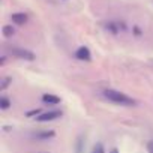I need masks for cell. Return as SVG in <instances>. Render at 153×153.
<instances>
[{
    "mask_svg": "<svg viewBox=\"0 0 153 153\" xmlns=\"http://www.w3.org/2000/svg\"><path fill=\"white\" fill-rule=\"evenodd\" d=\"M104 98L108 99L110 102L113 104H117V105H123V107H132L135 105V99H132L131 96H128L126 93H122L119 90H114V89H107L102 92Z\"/></svg>",
    "mask_w": 153,
    "mask_h": 153,
    "instance_id": "1",
    "label": "cell"
},
{
    "mask_svg": "<svg viewBox=\"0 0 153 153\" xmlns=\"http://www.w3.org/2000/svg\"><path fill=\"white\" fill-rule=\"evenodd\" d=\"M102 27H104V30H107V32L111 33V35H119V33L126 32V24H125V21H120V20H108V21H104V23H102Z\"/></svg>",
    "mask_w": 153,
    "mask_h": 153,
    "instance_id": "2",
    "label": "cell"
},
{
    "mask_svg": "<svg viewBox=\"0 0 153 153\" xmlns=\"http://www.w3.org/2000/svg\"><path fill=\"white\" fill-rule=\"evenodd\" d=\"M9 50V53L14 56V57H18V59H23V60H29V62H32V60H35V53H32L30 50H27V48H21V47H9L8 48Z\"/></svg>",
    "mask_w": 153,
    "mask_h": 153,
    "instance_id": "3",
    "label": "cell"
},
{
    "mask_svg": "<svg viewBox=\"0 0 153 153\" xmlns=\"http://www.w3.org/2000/svg\"><path fill=\"white\" fill-rule=\"evenodd\" d=\"M62 111H59V110H51V111H47V113H42V114H39L38 117H36V120L38 122H41V123H47V122H53V120H57L59 117H62Z\"/></svg>",
    "mask_w": 153,
    "mask_h": 153,
    "instance_id": "4",
    "label": "cell"
},
{
    "mask_svg": "<svg viewBox=\"0 0 153 153\" xmlns=\"http://www.w3.org/2000/svg\"><path fill=\"white\" fill-rule=\"evenodd\" d=\"M75 59H78V60H83V62H90L92 60V53L87 47H80L78 50L75 51Z\"/></svg>",
    "mask_w": 153,
    "mask_h": 153,
    "instance_id": "5",
    "label": "cell"
},
{
    "mask_svg": "<svg viewBox=\"0 0 153 153\" xmlns=\"http://www.w3.org/2000/svg\"><path fill=\"white\" fill-rule=\"evenodd\" d=\"M11 21L17 26H24L29 21V15L24 14V12H15V14L11 15Z\"/></svg>",
    "mask_w": 153,
    "mask_h": 153,
    "instance_id": "6",
    "label": "cell"
},
{
    "mask_svg": "<svg viewBox=\"0 0 153 153\" xmlns=\"http://www.w3.org/2000/svg\"><path fill=\"white\" fill-rule=\"evenodd\" d=\"M56 134L53 131H36L32 134V138L33 140H38V141H45L48 138H53Z\"/></svg>",
    "mask_w": 153,
    "mask_h": 153,
    "instance_id": "7",
    "label": "cell"
},
{
    "mask_svg": "<svg viewBox=\"0 0 153 153\" xmlns=\"http://www.w3.org/2000/svg\"><path fill=\"white\" fill-rule=\"evenodd\" d=\"M42 102L48 104V105H57V104H60V98L56 95H51V93H45V95H42Z\"/></svg>",
    "mask_w": 153,
    "mask_h": 153,
    "instance_id": "8",
    "label": "cell"
},
{
    "mask_svg": "<svg viewBox=\"0 0 153 153\" xmlns=\"http://www.w3.org/2000/svg\"><path fill=\"white\" fill-rule=\"evenodd\" d=\"M84 147H86V144H84L83 137H78V140H76V143H75V152L76 153H83L84 152Z\"/></svg>",
    "mask_w": 153,
    "mask_h": 153,
    "instance_id": "9",
    "label": "cell"
},
{
    "mask_svg": "<svg viewBox=\"0 0 153 153\" xmlns=\"http://www.w3.org/2000/svg\"><path fill=\"white\" fill-rule=\"evenodd\" d=\"M2 32H3V36L5 38H11V36H14L15 35V29L12 27V26H3V29H2Z\"/></svg>",
    "mask_w": 153,
    "mask_h": 153,
    "instance_id": "10",
    "label": "cell"
},
{
    "mask_svg": "<svg viewBox=\"0 0 153 153\" xmlns=\"http://www.w3.org/2000/svg\"><path fill=\"white\" fill-rule=\"evenodd\" d=\"M11 105H12V104H11L9 98H6V96H2V98H0V108H2V110H8Z\"/></svg>",
    "mask_w": 153,
    "mask_h": 153,
    "instance_id": "11",
    "label": "cell"
},
{
    "mask_svg": "<svg viewBox=\"0 0 153 153\" xmlns=\"http://www.w3.org/2000/svg\"><path fill=\"white\" fill-rule=\"evenodd\" d=\"M92 153H105V149H104V146H102L101 143H96V144L93 146Z\"/></svg>",
    "mask_w": 153,
    "mask_h": 153,
    "instance_id": "12",
    "label": "cell"
},
{
    "mask_svg": "<svg viewBox=\"0 0 153 153\" xmlns=\"http://www.w3.org/2000/svg\"><path fill=\"white\" fill-rule=\"evenodd\" d=\"M9 84H11V78H3V81H2V86H0V90L3 92V90H5V89H6Z\"/></svg>",
    "mask_w": 153,
    "mask_h": 153,
    "instance_id": "13",
    "label": "cell"
},
{
    "mask_svg": "<svg viewBox=\"0 0 153 153\" xmlns=\"http://www.w3.org/2000/svg\"><path fill=\"white\" fill-rule=\"evenodd\" d=\"M147 152L149 153H153V140L147 143Z\"/></svg>",
    "mask_w": 153,
    "mask_h": 153,
    "instance_id": "14",
    "label": "cell"
},
{
    "mask_svg": "<svg viewBox=\"0 0 153 153\" xmlns=\"http://www.w3.org/2000/svg\"><path fill=\"white\" fill-rule=\"evenodd\" d=\"M33 114H39V110H35V111H30V113H27V116H33Z\"/></svg>",
    "mask_w": 153,
    "mask_h": 153,
    "instance_id": "15",
    "label": "cell"
},
{
    "mask_svg": "<svg viewBox=\"0 0 153 153\" xmlns=\"http://www.w3.org/2000/svg\"><path fill=\"white\" fill-rule=\"evenodd\" d=\"M110 153H119V150H117V149H113V150H111Z\"/></svg>",
    "mask_w": 153,
    "mask_h": 153,
    "instance_id": "16",
    "label": "cell"
}]
</instances>
